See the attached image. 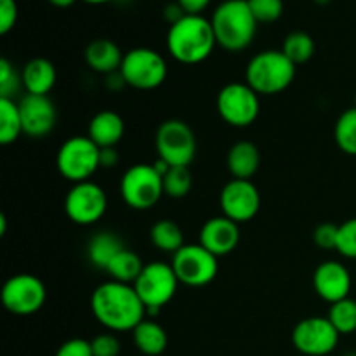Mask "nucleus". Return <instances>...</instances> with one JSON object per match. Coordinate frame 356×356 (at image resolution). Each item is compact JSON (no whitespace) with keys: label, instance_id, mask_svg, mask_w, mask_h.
<instances>
[{"label":"nucleus","instance_id":"nucleus-1","mask_svg":"<svg viewBox=\"0 0 356 356\" xmlns=\"http://www.w3.org/2000/svg\"><path fill=\"white\" fill-rule=\"evenodd\" d=\"M90 309L97 322L111 332L134 330L146 318V306L134 285L104 282L90 296Z\"/></svg>","mask_w":356,"mask_h":356},{"label":"nucleus","instance_id":"nucleus-2","mask_svg":"<svg viewBox=\"0 0 356 356\" xmlns=\"http://www.w3.org/2000/svg\"><path fill=\"white\" fill-rule=\"evenodd\" d=\"M216 42L211 19L204 16L181 17L177 23L170 24L167 31V49L169 54L183 65H198L212 54Z\"/></svg>","mask_w":356,"mask_h":356},{"label":"nucleus","instance_id":"nucleus-3","mask_svg":"<svg viewBox=\"0 0 356 356\" xmlns=\"http://www.w3.org/2000/svg\"><path fill=\"white\" fill-rule=\"evenodd\" d=\"M211 24L219 47L240 52L252 44L259 23L247 0H225L212 13Z\"/></svg>","mask_w":356,"mask_h":356},{"label":"nucleus","instance_id":"nucleus-4","mask_svg":"<svg viewBox=\"0 0 356 356\" xmlns=\"http://www.w3.org/2000/svg\"><path fill=\"white\" fill-rule=\"evenodd\" d=\"M296 79V65L282 51L257 52L245 68V82L259 96L284 92Z\"/></svg>","mask_w":356,"mask_h":356},{"label":"nucleus","instance_id":"nucleus-5","mask_svg":"<svg viewBox=\"0 0 356 356\" xmlns=\"http://www.w3.org/2000/svg\"><path fill=\"white\" fill-rule=\"evenodd\" d=\"M101 148L94 145L89 136H73L66 139L56 156V167L65 179L73 184L90 181V177L101 169Z\"/></svg>","mask_w":356,"mask_h":356},{"label":"nucleus","instance_id":"nucleus-6","mask_svg":"<svg viewBox=\"0 0 356 356\" xmlns=\"http://www.w3.org/2000/svg\"><path fill=\"white\" fill-rule=\"evenodd\" d=\"M120 195L134 211H148L165 195L163 177L156 172L153 163H136L122 176Z\"/></svg>","mask_w":356,"mask_h":356},{"label":"nucleus","instance_id":"nucleus-7","mask_svg":"<svg viewBox=\"0 0 356 356\" xmlns=\"http://www.w3.org/2000/svg\"><path fill=\"white\" fill-rule=\"evenodd\" d=\"M216 108L219 117L232 127H249L259 117V94L247 82L226 83L219 90Z\"/></svg>","mask_w":356,"mask_h":356},{"label":"nucleus","instance_id":"nucleus-8","mask_svg":"<svg viewBox=\"0 0 356 356\" xmlns=\"http://www.w3.org/2000/svg\"><path fill=\"white\" fill-rule=\"evenodd\" d=\"M177 285L179 280L170 264L162 261L146 264L134 284L136 292L146 306V315H156L163 306L169 305L176 294Z\"/></svg>","mask_w":356,"mask_h":356},{"label":"nucleus","instance_id":"nucleus-9","mask_svg":"<svg viewBox=\"0 0 356 356\" xmlns=\"http://www.w3.org/2000/svg\"><path fill=\"white\" fill-rule=\"evenodd\" d=\"M120 73L129 87L152 90L162 86L167 79V63L160 52L148 47H136L125 52Z\"/></svg>","mask_w":356,"mask_h":356},{"label":"nucleus","instance_id":"nucleus-10","mask_svg":"<svg viewBox=\"0 0 356 356\" xmlns=\"http://www.w3.org/2000/svg\"><path fill=\"white\" fill-rule=\"evenodd\" d=\"M174 273L179 284L188 287H204L211 284L219 271L218 257L200 243H186L172 256Z\"/></svg>","mask_w":356,"mask_h":356},{"label":"nucleus","instance_id":"nucleus-11","mask_svg":"<svg viewBox=\"0 0 356 356\" xmlns=\"http://www.w3.org/2000/svg\"><path fill=\"white\" fill-rule=\"evenodd\" d=\"M159 159L170 167H188L197 155V138L190 125L183 120H165L155 138Z\"/></svg>","mask_w":356,"mask_h":356},{"label":"nucleus","instance_id":"nucleus-12","mask_svg":"<svg viewBox=\"0 0 356 356\" xmlns=\"http://www.w3.org/2000/svg\"><path fill=\"white\" fill-rule=\"evenodd\" d=\"M47 291L44 282L35 275L19 273L10 277L2 287V305L9 313L28 316L44 308Z\"/></svg>","mask_w":356,"mask_h":356},{"label":"nucleus","instance_id":"nucleus-13","mask_svg":"<svg viewBox=\"0 0 356 356\" xmlns=\"http://www.w3.org/2000/svg\"><path fill=\"white\" fill-rule=\"evenodd\" d=\"M341 334L327 316H309L301 320L292 330V344L306 356H327L339 343Z\"/></svg>","mask_w":356,"mask_h":356},{"label":"nucleus","instance_id":"nucleus-14","mask_svg":"<svg viewBox=\"0 0 356 356\" xmlns=\"http://www.w3.org/2000/svg\"><path fill=\"white\" fill-rule=\"evenodd\" d=\"M108 207L103 188L92 181L73 184L65 198V212L75 225L90 226L99 221Z\"/></svg>","mask_w":356,"mask_h":356},{"label":"nucleus","instance_id":"nucleus-15","mask_svg":"<svg viewBox=\"0 0 356 356\" xmlns=\"http://www.w3.org/2000/svg\"><path fill=\"white\" fill-rule=\"evenodd\" d=\"M219 204L222 216L240 225L256 218L261 207V195L252 181L232 179L221 190Z\"/></svg>","mask_w":356,"mask_h":356},{"label":"nucleus","instance_id":"nucleus-16","mask_svg":"<svg viewBox=\"0 0 356 356\" xmlns=\"http://www.w3.org/2000/svg\"><path fill=\"white\" fill-rule=\"evenodd\" d=\"M17 104L23 122V134L30 138H45L51 134L58 122V111L49 96L26 94Z\"/></svg>","mask_w":356,"mask_h":356},{"label":"nucleus","instance_id":"nucleus-17","mask_svg":"<svg viewBox=\"0 0 356 356\" xmlns=\"http://www.w3.org/2000/svg\"><path fill=\"white\" fill-rule=\"evenodd\" d=\"M313 287L323 301L334 305L350 298L351 275L343 263L325 261L313 273Z\"/></svg>","mask_w":356,"mask_h":356},{"label":"nucleus","instance_id":"nucleus-18","mask_svg":"<svg viewBox=\"0 0 356 356\" xmlns=\"http://www.w3.org/2000/svg\"><path fill=\"white\" fill-rule=\"evenodd\" d=\"M238 222L232 221L226 216H216V218L209 219L200 229V245H204L216 257L232 254L238 245Z\"/></svg>","mask_w":356,"mask_h":356},{"label":"nucleus","instance_id":"nucleus-19","mask_svg":"<svg viewBox=\"0 0 356 356\" xmlns=\"http://www.w3.org/2000/svg\"><path fill=\"white\" fill-rule=\"evenodd\" d=\"M86 63L92 72L101 75H111L120 72L124 56L120 47L110 38H96L86 47Z\"/></svg>","mask_w":356,"mask_h":356},{"label":"nucleus","instance_id":"nucleus-20","mask_svg":"<svg viewBox=\"0 0 356 356\" xmlns=\"http://www.w3.org/2000/svg\"><path fill=\"white\" fill-rule=\"evenodd\" d=\"M125 134L124 118L111 110H103L92 117L89 124V138L99 148H115Z\"/></svg>","mask_w":356,"mask_h":356},{"label":"nucleus","instance_id":"nucleus-21","mask_svg":"<svg viewBox=\"0 0 356 356\" xmlns=\"http://www.w3.org/2000/svg\"><path fill=\"white\" fill-rule=\"evenodd\" d=\"M56 73L54 65L45 58H35L24 65L21 72V80L26 94H35V96H47L56 86Z\"/></svg>","mask_w":356,"mask_h":356},{"label":"nucleus","instance_id":"nucleus-22","mask_svg":"<svg viewBox=\"0 0 356 356\" xmlns=\"http://www.w3.org/2000/svg\"><path fill=\"white\" fill-rule=\"evenodd\" d=\"M261 153L250 141H238L228 152V169L233 179H249L257 172Z\"/></svg>","mask_w":356,"mask_h":356},{"label":"nucleus","instance_id":"nucleus-23","mask_svg":"<svg viewBox=\"0 0 356 356\" xmlns=\"http://www.w3.org/2000/svg\"><path fill=\"white\" fill-rule=\"evenodd\" d=\"M124 243L118 238L115 233L111 232H99L89 240V245H87V257H89V263L94 268H99V270H108L111 261L118 256V254L124 250Z\"/></svg>","mask_w":356,"mask_h":356},{"label":"nucleus","instance_id":"nucleus-24","mask_svg":"<svg viewBox=\"0 0 356 356\" xmlns=\"http://www.w3.org/2000/svg\"><path fill=\"white\" fill-rule=\"evenodd\" d=\"M132 341H134V346L146 356L162 355L169 344L165 329L160 323L146 318L132 330Z\"/></svg>","mask_w":356,"mask_h":356},{"label":"nucleus","instance_id":"nucleus-25","mask_svg":"<svg viewBox=\"0 0 356 356\" xmlns=\"http://www.w3.org/2000/svg\"><path fill=\"white\" fill-rule=\"evenodd\" d=\"M149 238H152V243L162 252L176 254L177 250L181 249L184 243V235L183 229L177 222L170 221V219H160L149 229Z\"/></svg>","mask_w":356,"mask_h":356},{"label":"nucleus","instance_id":"nucleus-26","mask_svg":"<svg viewBox=\"0 0 356 356\" xmlns=\"http://www.w3.org/2000/svg\"><path fill=\"white\" fill-rule=\"evenodd\" d=\"M146 264L143 259L131 249H124L108 266V273L111 275V280L122 282V284L134 285L139 278L141 271L145 270Z\"/></svg>","mask_w":356,"mask_h":356},{"label":"nucleus","instance_id":"nucleus-27","mask_svg":"<svg viewBox=\"0 0 356 356\" xmlns=\"http://www.w3.org/2000/svg\"><path fill=\"white\" fill-rule=\"evenodd\" d=\"M23 134L19 104L14 99L0 97V143L3 146L13 145Z\"/></svg>","mask_w":356,"mask_h":356},{"label":"nucleus","instance_id":"nucleus-28","mask_svg":"<svg viewBox=\"0 0 356 356\" xmlns=\"http://www.w3.org/2000/svg\"><path fill=\"white\" fill-rule=\"evenodd\" d=\"M282 52L294 63L298 65H305L315 54V40L309 33L306 31H291V33L285 37L284 47H282Z\"/></svg>","mask_w":356,"mask_h":356},{"label":"nucleus","instance_id":"nucleus-29","mask_svg":"<svg viewBox=\"0 0 356 356\" xmlns=\"http://www.w3.org/2000/svg\"><path fill=\"white\" fill-rule=\"evenodd\" d=\"M334 138L341 152L356 156V106L346 110L337 118Z\"/></svg>","mask_w":356,"mask_h":356},{"label":"nucleus","instance_id":"nucleus-30","mask_svg":"<svg viewBox=\"0 0 356 356\" xmlns=\"http://www.w3.org/2000/svg\"><path fill=\"white\" fill-rule=\"evenodd\" d=\"M327 318L330 320V323L336 327L341 336L356 332V301L346 298L339 302H334L330 306Z\"/></svg>","mask_w":356,"mask_h":356},{"label":"nucleus","instance_id":"nucleus-31","mask_svg":"<svg viewBox=\"0 0 356 356\" xmlns=\"http://www.w3.org/2000/svg\"><path fill=\"white\" fill-rule=\"evenodd\" d=\"M193 177L188 167H170L163 176V193L170 198H184L191 191Z\"/></svg>","mask_w":356,"mask_h":356},{"label":"nucleus","instance_id":"nucleus-32","mask_svg":"<svg viewBox=\"0 0 356 356\" xmlns=\"http://www.w3.org/2000/svg\"><path fill=\"white\" fill-rule=\"evenodd\" d=\"M259 24H271L284 14V0H247Z\"/></svg>","mask_w":356,"mask_h":356},{"label":"nucleus","instance_id":"nucleus-33","mask_svg":"<svg viewBox=\"0 0 356 356\" xmlns=\"http://www.w3.org/2000/svg\"><path fill=\"white\" fill-rule=\"evenodd\" d=\"M336 250L348 259H356V218L348 219L339 226Z\"/></svg>","mask_w":356,"mask_h":356},{"label":"nucleus","instance_id":"nucleus-34","mask_svg":"<svg viewBox=\"0 0 356 356\" xmlns=\"http://www.w3.org/2000/svg\"><path fill=\"white\" fill-rule=\"evenodd\" d=\"M23 86L21 75H17L14 66L6 58L0 59V97L13 99L14 94Z\"/></svg>","mask_w":356,"mask_h":356},{"label":"nucleus","instance_id":"nucleus-35","mask_svg":"<svg viewBox=\"0 0 356 356\" xmlns=\"http://www.w3.org/2000/svg\"><path fill=\"white\" fill-rule=\"evenodd\" d=\"M94 356H118L120 355V341L113 334H99L90 341Z\"/></svg>","mask_w":356,"mask_h":356},{"label":"nucleus","instance_id":"nucleus-36","mask_svg":"<svg viewBox=\"0 0 356 356\" xmlns=\"http://www.w3.org/2000/svg\"><path fill=\"white\" fill-rule=\"evenodd\" d=\"M337 233H339V226L332 225V222H323V225L316 226L315 233H313V240H315L316 247H320V249L336 250Z\"/></svg>","mask_w":356,"mask_h":356},{"label":"nucleus","instance_id":"nucleus-37","mask_svg":"<svg viewBox=\"0 0 356 356\" xmlns=\"http://www.w3.org/2000/svg\"><path fill=\"white\" fill-rule=\"evenodd\" d=\"M17 23L16 0H0V35H7Z\"/></svg>","mask_w":356,"mask_h":356},{"label":"nucleus","instance_id":"nucleus-38","mask_svg":"<svg viewBox=\"0 0 356 356\" xmlns=\"http://www.w3.org/2000/svg\"><path fill=\"white\" fill-rule=\"evenodd\" d=\"M56 356H94L92 348H90V341L86 339H70L66 343H63L59 346V350L56 351Z\"/></svg>","mask_w":356,"mask_h":356},{"label":"nucleus","instance_id":"nucleus-39","mask_svg":"<svg viewBox=\"0 0 356 356\" xmlns=\"http://www.w3.org/2000/svg\"><path fill=\"white\" fill-rule=\"evenodd\" d=\"M181 6V9L184 10V14H190V16H202L205 9L209 7L211 0H176Z\"/></svg>","mask_w":356,"mask_h":356},{"label":"nucleus","instance_id":"nucleus-40","mask_svg":"<svg viewBox=\"0 0 356 356\" xmlns=\"http://www.w3.org/2000/svg\"><path fill=\"white\" fill-rule=\"evenodd\" d=\"M120 162V155L115 148H101L99 153V165L101 169H113Z\"/></svg>","mask_w":356,"mask_h":356},{"label":"nucleus","instance_id":"nucleus-41","mask_svg":"<svg viewBox=\"0 0 356 356\" xmlns=\"http://www.w3.org/2000/svg\"><path fill=\"white\" fill-rule=\"evenodd\" d=\"M183 16H186V14H184V10L181 9V6L177 2L169 3V6L163 9V17H165V21H169L170 24L177 23Z\"/></svg>","mask_w":356,"mask_h":356},{"label":"nucleus","instance_id":"nucleus-42","mask_svg":"<svg viewBox=\"0 0 356 356\" xmlns=\"http://www.w3.org/2000/svg\"><path fill=\"white\" fill-rule=\"evenodd\" d=\"M125 86H127V82H125L124 75H122L120 72H115L111 73V75H106V87L110 90H120L124 89Z\"/></svg>","mask_w":356,"mask_h":356},{"label":"nucleus","instance_id":"nucleus-43","mask_svg":"<svg viewBox=\"0 0 356 356\" xmlns=\"http://www.w3.org/2000/svg\"><path fill=\"white\" fill-rule=\"evenodd\" d=\"M51 6L59 7V9H66V7H72L76 0H47Z\"/></svg>","mask_w":356,"mask_h":356},{"label":"nucleus","instance_id":"nucleus-44","mask_svg":"<svg viewBox=\"0 0 356 356\" xmlns=\"http://www.w3.org/2000/svg\"><path fill=\"white\" fill-rule=\"evenodd\" d=\"M6 226H7V219L6 216H0V236L6 235Z\"/></svg>","mask_w":356,"mask_h":356},{"label":"nucleus","instance_id":"nucleus-45","mask_svg":"<svg viewBox=\"0 0 356 356\" xmlns=\"http://www.w3.org/2000/svg\"><path fill=\"white\" fill-rule=\"evenodd\" d=\"M83 2H87V3H94V6H99V3L111 2V0H83Z\"/></svg>","mask_w":356,"mask_h":356},{"label":"nucleus","instance_id":"nucleus-46","mask_svg":"<svg viewBox=\"0 0 356 356\" xmlns=\"http://www.w3.org/2000/svg\"><path fill=\"white\" fill-rule=\"evenodd\" d=\"M316 3H320V6H325V3H329L330 0H315Z\"/></svg>","mask_w":356,"mask_h":356},{"label":"nucleus","instance_id":"nucleus-47","mask_svg":"<svg viewBox=\"0 0 356 356\" xmlns=\"http://www.w3.org/2000/svg\"><path fill=\"white\" fill-rule=\"evenodd\" d=\"M355 101H356V96H355Z\"/></svg>","mask_w":356,"mask_h":356}]
</instances>
